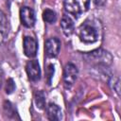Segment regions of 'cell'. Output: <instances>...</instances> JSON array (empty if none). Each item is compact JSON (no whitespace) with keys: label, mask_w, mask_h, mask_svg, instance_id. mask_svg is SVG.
<instances>
[{"label":"cell","mask_w":121,"mask_h":121,"mask_svg":"<svg viewBox=\"0 0 121 121\" xmlns=\"http://www.w3.org/2000/svg\"><path fill=\"white\" fill-rule=\"evenodd\" d=\"M26 71L29 80L31 81H38L41 78V68L39 61L37 60H28L26 65Z\"/></svg>","instance_id":"52a82bcc"},{"label":"cell","mask_w":121,"mask_h":121,"mask_svg":"<svg viewBox=\"0 0 121 121\" xmlns=\"http://www.w3.org/2000/svg\"><path fill=\"white\" fill-rule=\"evenodd\" d=\"M60 50V41L58 38H49L44 43V52L47 58H56Z\"/></svg>","instance_id":"8992f818"},{"label":"cell","mask_w":121,"mask_h":121,"mask_svg":"<svg viewBox=\"0 0 121 121\" xmlns=\"http://www.w3.org/2000/svg\"><path fill=\"white\" fill-rule=\"evenodd\" d=\"M46 115H47V118L49 120L58 121V120L61 119L62 112H61L60 108L57 104L50 102L46 107Z\"/></svg>","instance_id":"9c48e42d"},{"label":"cell","mask_w":121,"mask_h":121,"mask_svg":"<svg viewBox=\"0 0 121 121\" xmlns=\"http://www.w3.org/2000/svg\"><path fill=\"white\" fill-rule=\"evenodd\" d=\"M9 35V22L5 13L0 10V44L3 43Z\"/></svg>","instance_id":"8fae6325"},{"label":"cell","mask_w":121,"mask_h":121,"mask_svg":"<svg viewBox=\"0 0 121 121\" xmlns=\"http://www.w3.org/2000/svg\"><path fill=\"white\" fill-rule=\"evenodd\" d=\"M60 27L62 29V32L66 36H70L74 32L75 24H74V21L72 20V18L69 15L64 14L62 16L61 21H60Z\"/></svg>","instance_id":"30bf717a"},{"label":"cell","mask_w":121,"mask_h":121,"mask_svg":"<svg viewBox=\"0 0 121 121\" xmlns=\"http://www.w3.org/2000/svg\"><path fill=\"white\" fill-rule=\"evenodd\" d=\"M99 24L95 20H86L78 28V36L84 43H94L98 41L100 31Z\"/></svg>","instance_id":"6da1fadb"},{"label":"cell","mask_w":121,"mask_h":121,"mask_svg":"<svg viewBox=\"0 0 121 121\" xmlns=\"http://www.w3.org/2000/svg\"><path fill=\"white\" fill-rule=\"evenodd\" d=\"M3 80H4V72H3V69H2L1 64H0V88L3 85Z\"/></svg>","instance_id":"e0dca14e"},{"label":"cell","mask_w":121,"mask_h":121,"mask_svg":"<svg viewBox=\"0 0 121 121\" xmlns=\"http://www.w3.org/2000/svg\"><path fill=\"white\" fill-rule=\"evenodd\" d=\"M15 90V83L13 81L12 78H9L7 80V83H6V93L8 95H10L13 93V91Z\"/></svg>","instance_id":"9a60e30c"},{"label":"cell","mask_w":121,"mask_h":121,"mask_svg":"<svg viewBox=\"0 0 121 121\" xmlns=\"http://www.w3.org/2000/svg\"><path fill=\"white\" fill-rule=\"evenodd\" d=\"M91 0H63L64 9L73 15L85 12L90 6Z\"/></svg>","instance_id":"3957f363"},{"label":"cell","mask_w":121,"mask_h":121,"mask_svg":"<svg viewBox=\"0 0 121 121\" xmlns=\"http://www.w3.org/2000/svg\"><path fill=\"white\" fill-rule=\"evenodd\" d=\"M54 65L52 63H50L47 68H46V76H47V81H48V84H51V79L53 78V75H54Z\"/></svg>","instance_id":"2e32d148"},{"label":"cell","mask_w":121,"mask_h":121,"mask_svg":"<svg viewBox=\"0 0 121 121\" xmlns=\"http://www.w3.org/2000/svg\"><path fill=\"white\" fill-rule=\"evenodd\" d=\"M20 20L24 26L30 28L36 23V15L33 9L29 7H23L20 9Z\"/></svg>","instance_id":"5b68a950"},{"label":"cell","mask_w":121,"mask_h":121,"mask_svg":"<svg viewBox=\"0 0 121 121\" xmlns=\"http://www.w3.org/2000/svg\"><path fill=\"white\" fill-rule=\"evenodd\" d=\"M23 47H24V53L26 57L28 58L36 57L38 52V43L34 38L30 36H26L24 38Z\"/></svg>","instance_id":"ba28073f"},{"label":"cell","mask_w":121,"mask_h":121,"mask_svg":"<svg viewBox=\"0 0 121 121\" xmlns=\"http://www.w3.org/2000/svg\"><path fill=\"white\" fill-rule=\"evenodd\" d=\"M86 61L92 65L95 66H109L112 61V56L110 52L104 50V49H95L91 52H88L83 55Z\"/></svg>","instance_id":"7a4b0ae2"},{"label":"cell","mask_w":121,"mask_h":121,"mask_svg":"<svg viewBox=\"0 0 121 121\" xmlns=\"http://www.w3.org/2000/svg\"><path fill=\"white\" fill-rule=\"evenodd\" d=\"M34 101L36 107L40 110L44 109L45 107V95L43 91H37L34 95Z\"/></svg>","instance_id":"7c38bea8"},{"label":"cell","mask_w":121,"mask_h":121,"mask_svg":"<svg viewBox=\"0 0 121 121\" xmlns=\"http://www.w3.org/2000/svg\"><path fill=\"white\" fill-rule=\"evenodd\" d=\"M43 19L44 22L48 23V24H53L56 22L57 20V15H56V12L52 9H46L43 10Z\"/></svg>","instance_id":"4fadbf2b"},{"label":"cell","mask_w":121,"mask_h":121,"mask_svg":"<svg viewBox=\"0 0 121 121\" xmlns=\"http://www.w3.org/2000/svg\"><path fill=\"white\" fill-rule=\"evenodd\" d=\"M109 85L111 89L117 94V95H120V79L118 77L112 76L109 79Z\"/></svg>","instance_id":"5bb4252c"},{"label":"cell","mask_w":121,"mask_h":121,"mask_svg":"<svg viewBox=\"0 0 121 121\" xmlns=\"http://www.w3.org/2000/svg\"><path fill=\"white\" fill-rule=\"evenodd\" d=\"M78 68L77 66L72 63L69 62L64 66V70H63V82H64V86L66 88H70L74 82L76 81L77 78H78Z\"/></svg>","instance_id":"277c9868"}]
</instances>
